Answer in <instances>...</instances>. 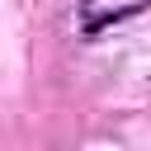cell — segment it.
Returning <instances> with one entry per match:
<instances>
[{
  "label": "cell",
  "mask_w": 151,
  "mask_h": 151,
  "mask_svg": "<svg viewBox=\"0 0 151 151\" xmlns=\"http://www.w3.org/2000/svg\"><path fill=\"white\" fill-rule=\"evenodd\" d=\"M151 0H80V33L85 38H99L127 19H137Z\"/></svg>",
  "instance_id": "1"
}]
</instances>
